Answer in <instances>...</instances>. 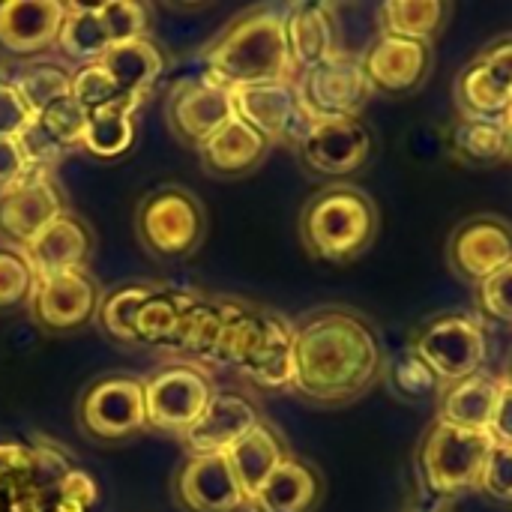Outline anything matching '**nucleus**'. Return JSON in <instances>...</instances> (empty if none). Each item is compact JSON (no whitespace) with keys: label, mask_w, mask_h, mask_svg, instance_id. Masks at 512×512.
<instances>
[{"label":"nucleus","mask_w":512,"mask_h":512,"mask_svg":"<svg viewBox=\"0 0 512 512\" xmlns=\"http://www.w3.org/2000/svg\"><path fill=\"white\" fill-rule=\"evenodd\" d=\"M228 465L246 495V501L252 504V498L261 492V486L273 477V471L291 456L285 441L279 438V432L270 423H258L252 432H246L228 453Z\"/></svg>","instance_id":"a878e982"},{"label":"nucleus","mask_w":512,"mask_h":512,"mask_svg":"<svg viewBox=\"0 0 512 512\" xmlns=\"http://www.w3.org/2000/svg\"><path fill=\"white\" fill-rule=\"evenodd\" d=\"M237 372L267 393L291 390V381H294V327L282 315L264 309L261 333H258L249 357L243 360V366Z\"/></svg>","instance_id":"4be33fe9"},{"label":"nucleus","mask_w":512,"mask_h":512,"mask_svg":"<svg viewBox=\"0 0 512 512\" xmlns=\"http://www.w3.org/2000/svg\"><path fill=\"white\" fill-rule=\"evenodd\" d=\"M372 132L360 117L315 120L297 144L303 165L321 177H348L372 159Z\"/></svg>","instance_id":"4468645a"},{"label":"nucleus","mask_w":512,"mask_h":512,"mask_svg":"<svg viewBox=\"0 0 512 512\" xmlns=\"http://www.w3.org/2000/svg\"><path fill=\"white\" fill-rule=\"evenodd\" d=\"M69 96L84 108V111H99L108 105H141V99L126 96L114 78L99 66V63H87V66H75L72 69V90Z\"/></svg>","instance_id":"4c0bfd02"},{"label":"nucleus","mask_w":512,"mask_h":512,"mask_svg":"<svg viewBox=\"0 0 512 512\" xmlns=\"http://www.w3.org/2000/svg\"><path fill=\"white\" fill-rule=\"evenodd\" d=\"M66 213V198L51 171L27 168L0 189V246L24 249L42 228Z\"/></svg>","instance_id":"9d476101"},{"label":"nucleus","mask_w":512,"mask_h":512,"mask_svg":"<svg viewBox=\"0 0 512 512\" xmlns=\"http://www.w3.org/2000/svg\"><path fill=\"white\" fill-rule=\"evenodd\" d=\"M477 489L498 504H512V447L504 444L492 447Z\"/></svg>","instance_id":"37998d69"},{"label":"nucleus","mask_w":512,"mask_h":512,"mask_svg":"<svg viewBox=\"0 0 512 512\" xmlns=\"http://www.w3.org/2000/svg\"><path fill=\"white\" fill-rule=\"evenodd\" d=\"M285 36L294 72L327 63L339 54V24L330 3H294L285 9Z\"/></svg>","instance_id":"412c9836"},{"label":"nucleus","mask_w":512,"mask_h":512,"mask_svg":"<svg viewBox=\"0 0 512 512\" xmlns=\"http://www.w3.org/2000/svg\"><path fill=\"white\" fill-rule=\"evenodd\" d=\"M135 231L144 249L162 261L189 258L204 240V207L183 186H159L141 198Z\"/></svg>","instance_id":"39448f33"},{"label":"nucleus","mask_w":512,"mask_h":512,"mask_svg":"<svg viewBox=\"0 0 512 512\" xmlns=\"http://www.w3.org/2000/svg\"><path fill=\"white\" fill-rule=\"evenodd\" d=\"M495 441L489 432H471L435 420L417 447V477L438 501H456L480 486V474Z\"/></svg>","instance_id":"20e7f679"},{"label":"nucleus","mask_w":512,"mask_h":512,"mask_svg":"<svg viewBox=\"0 0 512 512\" xmlns=\"http://www.w3.org/2000/svg\"><path fill=\"white\" fill-rule=\"evenodd\" d=\"M174 492L186 512H240L249 507L225 453L189 456L174 480Z\"/></svg>","instance_id":"f3484780"},{"label":"nucleus","mask_w":512,"mask_h":512,"mask_svg":"<svg viewBox=\"0 0 512 512\" xmlns=\"http://www.w3.org/2000/svg\"><path fill=\"white\" fill-rule=\"evenodd\" d=\"M507 384H512V354H510V360H507V369H504V375H501Z\"/></svg>","instance_id":"8fccbe9b"},{"label":"nucleus","mask_w":512,"mask_h":512,"mask_svg":"<svg viewBox=\"0 0 512 512\" xmlns=\"http://www.w3.org/2000/svg\"><path fill=\"white\" fill-rule=\"evenodd\" d=\"M36 273L21 249L0 246V315L30 306L36 291Z\"/></svg>","instance_id":"58836bf2"},{"label":"nucleus","mask_w":512,"mask_h":512,"mask_svg":"<svg viewBox=\"0 0 512 512\" xmlns=\"http://www.w3.org/2000/svg\"><path fill=\"white\" fill-rule=\"evenodd\" d=\"M18 147H21V153H24V162H27V168H42V171H51L63 156H66V150L36 123V117H33V123L18 135Z\"/></svg>","instance_id":"c03bdc74"},{"label":"nucleus","mask_w":512,"mask_h":512,"mask_svg":"<svg viewBox=\"0 0 512 512\" xmlns=\"http://www.w3.org/2000/svg\"><path fill=\"white\" fill-rule=\"evenodd\" d=\"M228 312H231V300H213V297L192 294V303L186 306L183 321H180L165 354H174L183 363H195V366H216Z\"/></svg>","instance_id":"5701e85b"},{"label":"nucleus","mask_w":512,"mask_h":512,"mask_svg":"<svg viewBox=\"0 0 512 512\" xmlns=\"http://www.w3.org/2000/svg\"><path fill=\"white\" fill-rule=\"evenodd\" d=\"M501 384H504L501 375L483 369L465 381L444 387V393L438 396V420L471 432H489L495 420Z\"/></svg>","instance_id":"b1692460"},{"label":"nucleus","mask_w":512,"mask_h":512,"mask_svg":"<svg viewBox=\"0 0 512 512\" xmlns=\"http://www.w3.org/2000/svg\"><path fill=\"white\" fill-rule=\"evenodd\" d=\"M231 105H234V117L249 123L270 144H294L297 147L303 141V135L315 126L309 111L300 105L294 81L231 90Z\"/></svg>","instance_id":"f8f14e48"},{"label":"nucleus","mask_w":512,"mask_h":512,"mask_svg":"<svg viewBox=\"0 0 512 512\" xmlns=\"http://www.w3.org/2000/svg\"><path fill=\"white\" fill-rule=\"evenodd\" d=\"M12 84H15V90L21 93V99L27 102V108L36 117L48 105H54V102L69 96V90H72V69H66L57 60H33V63L18 69Z\"/></svg>","instance_id":"c9c22d12"},{"label":"nucleus","mask_w":512,"mask_h":512,"mask_svg":"<svg viewBox=\"0 0 512 512\" xmlns=\"http://www.w3.org/2000/svg\"><path fill=\"white\" fill-rule=\"evenodd\" d=\"M33 123V111L12 81H0V138H18Z\"/></svg>","instance_id":"a18cd8bd"},{"label":"nucleus","mask_w":512,"mask_h":512,"mask_svg":"<svg viewBox=\"0 0 512 512\" xmlns=\"http://www.w3.org/2000/svg\"><path fill=\"white\" fill-rule=\"evenodd\" d=\"M96 249L93 228L78 213L57 216L48 228H42L21 252L27 255L36 279L60 276V273H78L87 270Z\"/></svg>","instance_id":"a211bd4d"},{"label":"nucleus","mask_w":512,"mask_h":512,"mask_svg":"<svg viewBox=\"0 0 512 512\" xmlns=\"http://www.w3.org/2000/svg\"><path fill=\"white\" fill-rule=\"evenodd\" d=\"M474 303L483 318L512 327V261L474 288Z\"/></svg>","instance_id":"79ce46f5"},{"label":"nucleus","mask_w":512,"mask_h":512,"mask_svg":"<svg viewBox=\"0 0 512 512\" xmlns=\"http://www.w3.org/2000/svg\"><path fill=\"white\" fill-rule=\"evenodd\" d=\"M474 57L492 72V78H498L512 93V36H501V39L483 45Z\"/></svg>","instance_id":"49530a36"},{"label":"nucleus","mask_w":512,"mask_h":512,"mask_svg":"<svg viewBox=\"0 0 512 512\" xmlns=\"http://www.w3.org/2000/svg\"><path fill=\"white\" fill-rule=\"evenodd\" d=\"M135 144V105H108L87 111L81 150L99 159H117Z\"/></svg>","instance_id":"72a5a7b5"},{"label":"nucleus","mask_w":512,"mask_h":512,"mask_svg":"<svg viewBox=\"0 0 512 512\" xmlns=\"http://www.w3.org/2000/svg\"><path fill=\"white\" fill-rule=\"evenodd\" d=\"M321 495V474L309 462L288 456L261 486L249 507L258 512H312L321 504Z\"/></svg>","instance_id":"bb28decb"},{"label":"nucleus","mask_w":512,"mask_h":512,"mask_svg":"<svg viewBox=\"0 0 512 512\" xmlns=\"http://www.w3.org/2000/svg\"><path fill=\"white\" fill-rule=\"evenodd\" d=\"M450 156L462 165L492 168L498 162H510V138L504 123L459 117L450 126Z\"/></svg>","instance_id":"7c9ffc66"},{"label":"nucleus","mask_w":512,"mask_h":512,"mask_svg":"<svg viewBox=\"0 0 512 512\" xmlns=\"http://www.w3.org/2000/svg\"><path fill=\"white\" fill-rule=\"evenodd\" d=\"M36 123L69 153L75 147H81V135H84V123H87V111L72 99H60L54 105H48L45 111L36 114Z\"/></svg>","instance_id":"a19ab883"},{"label":"nucleus","mask_w":512,"mask_h":512,"mask_svg":"<svg viewBox=\"0 0 512 512\" xmlns=\"http://www.w3.org/2000/svg\"><path fill=\"white\" fill-rule=\"evenodd\" d=\"M294 63L285 36V9L258 6L237 15L207 48L204 75L207 81L240 90L276 81H294Z\"/></svg>","instance_id":"f03ea898"},{"label":"nucleus","mask_w":512,"mask_h":512,"mask_svg":"<svg viewBox=\"0 0 512 512\" xmlns=\"http://www.w3.org/2000/svg\"><path fill=\"white\" fill-rule=\"evenodd\" d=\"M261 423L258 405L246 393H213L204 414L195 420V426L183 435V444L192 456L207 453H228L246 432H252Z\"/></svg>","instance_id":"aec40b11"},{"label":"nucleus","mask_w":512,"mask_h":512,"mask_svg":"<svg viewBox=\"0 0 512 512\" xmlns=\"http://www.w3.org/2000/svg\"><path fill=\"white\" fill-rule=\"evenodd\" d=\"M78 423L87 438L123 444L147 432L144 381L135 375H102L90 381L78 399Z\"/></svg>","instance_id":"6e6552de"},{"label":"nucleus","mask_w":512,"mask_h":512,"mask_svg":"<svg viewBox=\"0 0 512 512\" xmlns=\"http://www.w3.org/2000/svg\"><path fill=\"white\" fill-rule=\"evenodd\" d=\"M512 261V222L495 213H480L456 225L447 240L450 270L471 288L483 285Z\"/></svg>","instance_id":"9b49d317"},{"label":"nucleus","mask_w":512,"mask_h":512,"mask_svg":"<svg viewBox=\"0 0 512 512\" xmlns=\"http://www.w3.org/2000/svg\"><path fill=\"white\" fill-rule=\"evenodd\" d=\"M429 512H441V510H429Z\"/></svg>","instance_id":"603ef678"},{"label":"nucleus","mask_w":512,"mask_h":512,"mask_svg":"<svg viewBox=\"0 0 512 512\" xmlns=\"http://www.w3.org/2000/svg\"><path fill=\"white\" fill-rule=\"evenodd\" d=\"M99 300L102 288L87 270L60 273L36 282V291L30 297V315L42 330L54 336H69L96 321Z\"/></svg>","instance_id":"ddd939ff"},{"label":"nucleus","mask_w":512,"mask_h":512,"mask_svg":"<svg viewBox=\"0 0 512 512\" xmlns=\"http://www.w3.org/2000/svg\"><path fill=\"white\" fill-rule=\"evenodd\" d=\"M495 444L512 447V384H501V396H498V408H495V420L489 429Z\"/></svg>","instance_id":"09e8293b"},{"label":"nucleus","mask_w":512,"mask_h":512,"mask_svg":"<svg viewBox=\"0 0 512 512\" xmlns=\"http://www.w3.org/2000/svg\"><path fill=\"white\" fill-rule=\"evenodd\" d=\"M453 6L447 0H387L378 6V30L381 36H399L432 45L447 21Z\"/></svg>","instance_id":"c756f323"},{"label":"nucleus","mask_w":512,"mask_h":512,"mask_svg":"<svg viewBox=\"0 0 512 512\" xmlns=\"http://www.w3.org/2000/svg\"><path fill=\"white\" fill-rule=\"evenodd\" d=\"M384 375V348L369 318L354 309H321L294 327L291 390L315 405H348Z\"/></svg>","instance_id":"f257e3e1"},{"label":"nucleus","mask_w":512,"mask_h":512,"mask_svg":"<svg viewBox=\"0 0 512 512\" xmlns=\"http://www.w3.org/2000/svg\"><path fill=\"white\" fill-rule=\"evenodd\" d=\"M378 207L360 186L330 183L300 213V237L312 258L324 264L357 261L378 237Z\"/></svg>","instance_id":"7ed1b4c3"},{"label":"nucleus","mask_w":512,"mask_h":512,"mask_svg":"<svg viewBox=\"0 0 512 512\" xmlns=\"http://www.w3.org/2000/svg\"><path fill=\"white\" fill-rule=\"evenodd\" d=\"M384 378H387L393 396L408 405H426L444 393V381L432 372V366L414 348L393 357V363L384 366Z\"/></svg>","instance_id":"e433bc0d"},{"label":"nucleus","mask_w":512,"mask_h":512,"mask_svg":"<svg viewBox=\"0 0 512 512\" xmlns=\"http://www.w3.org/2000/svg\"><path fill=\"white\" fill-rule=\"evenodd\" d=\"M234 117L231 90L198 78L174 87L168 99V126L186 147H201Z\"/></svg>","instance_id":"dca6fc26"},{"label":"nucleus","mask_w":512,"mask_h":512,"mask_svg":"<svg viewBox=\"0 0 512 512\" xmlns=\"http://www.w3.org/2000/svg\"><path fill=\"white\" fill-rule=\"evenodd\" d=\"M144 381V414L147 429L165 435H186L195 420L210 405L216 387L204 366L195 363H168Z\"/></svg>","instance_id":"0eeeda50"},{"label":"nucleus","mask_w":512,"mask_h":512,"mask_svg":"<svg viewBox=\"0 0 512 512\" xmlns=\"http://www.w3.org/2000/svg\"><path fill=\"white\" fill-rule=\"evenodd\" d=\"M504 126H507V138H510V159H512V114H510V120H507Z\"/></svg>","instance_id":"3c124183"},{"label":"nucleus","mask_w":512,"mask_h":512,"mask_svg":"<svg viewBox=\"0 0 512 512\" xmlns=\"http://www.w3.org/2000/svg\"><path fill=\"white\" fill-rule=\"evenodd\" d=\"M63 18V0H0V51L33 57L54 48Z\"/></svg>","instance_id":"6ab92c4d"},{"label":"nucleus","mask_w":512,"mask_h":512,"mask_svg":"<svg viewBox=\"0 0 512 512\" xmlns=\"http://www.w3.org/2000/svg\"><path fill=\"white\" fill-rule=\"evenodd\" d=\"M270 150V141L258 135L240 117H231L210 141L198 147V156L213 177H243L255 171Z\"/></svg>","instance_id":"393cba45"},{"label":"nucleus","mask_w":512,"mask_h":512,"mask_svg":"<svg viewBox=\"0 0 512 512\" xmlns=\"http://www.w3.org/2000/svg\"><path fill=\"white\" fill-rule=\"evenodd\" d=\"M96 12L111 45L144 39L150 30V9L138 0H105L96 3Z\"/></svg>","instance_id":"ea45409f"},{"label":"nucleus","mask_w":512,"mask_h":512,"mask_svg":"<svg viewBox=\"0 0 512 512\" xmlns=\"http://www.w3.org/2000/svg\"><path fill=\"white\" fill-rule=\"evenodd\" d=\"M54 48L75 66L102 60V54L111 48V42L99 21L96 3H66V18H63Z\"/></svg>","instance_id":"473e14b6"},{"label":"nucleus","mask_w":512,"mask_h":512,"mask_svg":"<svg viewBox=\"0 0 512 512\" xmlns=\"http://www.w3.org/2000/svg\"><path fill=\"white\" fill-rule=\"evenodd\" d=\"M153 285L144 282H129V285H114L102 294L99 300V312L96 321L102 327V333L120 345H138L135 339V318L141 303L150 297Z\"/></svg>","instance_id":"f704fd0d"},{"label":"nucleus","mask_w":512,"mask_h":512,"mask_svg":"<svg viewBox=\"0 0 512 512\" xmlns=\"http://www.w3.org/2000/svg\"><path fill=\"white\" fill-rule=\"evenodd\" d=\"M411 348L432 366V372L444 381V387L483 372L489 357L483 318L471 312L432 315L417 327Z\"/></svg>","instance_id":"423d86ee"},{"label":"nucleus","mask_w":512,"mask_h":512,"mask_svg":"<svg viewBox=\"0 0 512 512\" xmlns=\"http://www.w3.org/2000/svg\"><path fill=\"white\" fill-rule=\"evenodd\" d=\"M192 303V291H180V288H165V285H153L150 297L141 303L138 318H135V339L138 348H156V351H168L186 306Z\"/></svg>","instance_id":"2f4dec72"},{"label":"nucleus","mask_w":512,"mask_h":512,"mask_svg":"<svg viewBox=\"0 0 512 512\" xmlns=\"http://www.w3.org/2000/svg\"><path fill=\"white\" fill-rule=\"evenodd\" d=\"M294 87H297L300 105L309 111L312 120L360 117V111L375 96L363 75L360 57H348L342 51L321 66L297 72Z\"/></svg>","instance_id":"1a4fd4ad"},{"label":"nucleus","mask_w":512,"mask_h":512,"mask_svg":"<svg viewBox=\"0 0 512 512\" xmlns=\"http://www.w3.org/2000/svg\"><path fill=\"white\" fill-rule=\"evenodd\" d=\"M99 66L114 78V84L126 93L144 102V96L159 84V78L165 75V54L153 39H132V42H120L111 45Z\"/></svg>","instance_id":"cd10ccee"},{"label":"nucleus","mask_w":512,"mask_h":512,"mask_svg":"<svg viewBox=\"0 0 512 512\" xmlns=\"http://www.w3.org/2000/svg\"><path fill=\"white\" fill-rule=\"evenodd\" d=\"M24 171H27V162L18 147V138H0V189L15 183Z\"/></svg>","instance_id":"de8ad7c7"},{"label":"nucleus","mask_w":512,"mask_h":512,"mask_svg":"<svg viewBox=\"0 0 512 512\" xmlns=\"http://www.w3.org/2000/svg\"><path fill=\"white\" fill-rule=\"evenodd\" d=\"M456 108L462 111V117L471 120H492V123H507L512 114V93L498 81L492 78V72L471 57L459 75H456Z\"/></svg>","instance_id":"c85d7f7f"},{"label":"nucleus","mask_w":512,"mask_h":512,"mask_svg":"<svg viewBox=\"0 0 512 512\" xmlns=\"http://www.w3.org/2000/svg\"><path fill=\"white\" fill-rule=\"evenodd\" d=\"M435 63V51L426 42L378 36L360 57L363 75L372 93L381 96H411L417 93Z\"/></svg>","instance_id":"2eb2a0df"}]
</instances>
